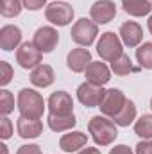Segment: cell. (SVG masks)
<instances>
[{
  "label": "cell",
  "mask_w": 152,
  "mask_h": 154,
  "mask_svg": "<svg viewBox=\"0 0 152 154\" xmlns=\"http://www.w3.org/2000/svg\"><path fill=\"white\" fill-rule=\"evenodd\" d=\"M88 131L91 134V138L95 140L97 145L100 147H106V145H111L116 136H118V129H116V124L113 120H109V116H93L88 124Z\"/></svg>",
  "instance_id": "cell-1"
},
{
  "label": "cell",
  "mask_w": 152,
  "mask_h": 154,
  "mask_svg": "<svg viewBox=\"0 0 152 154\" xmlns=\"http://www.w3.org/2000/svg\"><path fill=\"white\" fill-rule=\"evenodd\" d=\"M18 111H20V116L41 118L45 111V100L36 90L22 88L18 91Z\"/></svg>",
  "instance_id": "cell-2"
},
{
  "label": "cell",
  "mask_w": 152,
  "mask_h": 154,
  "mask_svg": "<svg viewBox=\"0 0 152 154\" xmlns=\"http://www.w3.org/2000/svg\"><path fill=\"white\" fill-rule=\"evenodd\" d=\"M99 34V27L93 20H86V18H81L77 20L72 27V32H70V38L74 43L81 45V47H90L95 38Z\"/></svg>",
  "instance_id": "cell-3"
},
{
  "label": "cell",
  "mask_w": 152,
  "mask_h": 154,
  "mask_svg": "<svg viewBox=\"0 0 152 154\" xmlns=\"http://www.w3.org/2000/svg\"><path fill=\"white\" fill-rule=\"evenodd\" d=\"M97 52L104 61H109V63L114 61L116 57H120L123 54V47H122L120 36L111 32V31L104 32L99 39V43H97Z\"/></svg>",
  "instance_id": "cell-4"
},
{
  "label": "cell",
  "mask_w": 152,
  "mask_h": 154,
  "mask_svg": "<svg viewBox=\"0 0 152 154\" xmlns=\"http://www.w3.org/2000/svg\"><path fill=\"white\" fill-rule=\"evenodd\" d=\"M45 18L50 23L57 25V27H66L74 20V7L70 4H66V2H57L56 0V2H52V4L47 5Z\"/></svg>",
  "instance_id": "cell-5"
},
{
  "label": "cell",
  "mask_w": 152,
  "mask_h": 154,
  "mask_svg": "<svg viewBox=\"0 0 152 154\" xmlns=\"http://www.w3.org/2000/svg\"><path fill=\"white\" fill-rule=\"evenodd\" d=\"M125 102H127V97L123 95L122 90L109 88V90H106V93H104L102 102L99 104V108H100V113L104 116L114 118V116L122 111V108L125 106Z\"/></svg>",
  "instance_id": "cell-6"
},
{
  "label": "cell",
  "mask_w": 152,
  "mask_h": 154,
  "mask_svg": "<svg viewBox=\"0 0 152 154\" xmlns=\"http://www.w3.org/2000/svg\"><path fill=\"white\" fill-rule=\"evenodd\" d=\"M43 52L34 43H22L16 50V63L25 70H34L38 65H41Z\"/></svg>",
  "instance_id": "cell-7"
},
{
  "label": "cell",
  "mask_w": 152,
  "mask_h": 154,
  "mask_svg": "<svg viewBox=\"0 0 152 154\" xmlns=\"http://www.w3.org/2000/svg\"><path fill=\"white\" fill-rule=\"evenodd\" d=\"M106 90H102V86H97V84H91V82H82L79 88H77V99L82 106L86 108H99V104L102 102V97H104Z\"/></svg>",
  "instance_id": "cell-8"
},
{
  "label": "cell",
  "mask_w": 152,
  "mask_h": 154,
  "mask_svg": "<svg viewBox=\"0 0 152 154\" xmlns=\"http://www.w3.org/2000/svg\"><path fill=\"white\" fill-rule=\"evenodd\" d=\"M47 106H48V115H72L74 113V100L63 90L54 91L48 97Z\"/></svg>",
  "instance_id": "cell-9"
},
{
  "label": "cell",
  "mask_w": 152,
  "mask_h": 154,
  "mask_svg": "<svg viewBox=\"0 0 152 154\" xmlns=\"http://www.w3.org/2000/svg\"><path fill=\"white\" fill-rule=\"evenodd\" d=\"M32 43L38 47L43 54H50L57 47V43H59V34H57V31L54 27L43 25V27H39L38 31L34 32Z\"/></svg>",
  "instance_id": "cell-10"
},
{
  "label": "cell",
  "mask_w": 152,
  "mask_h": 154,
  "mask_svg": "<svg viewBox=\"0 0 152 154\" xmlns=\"http://www.w3.org/2000/svg\"><path fill=\"white\" fill-rule=\"evenodd\" d=\"M90 16H91V20L97 25L99 23L100 25L102 23H109L114 16H116V5H114L113 0H99V2H95L91 5Z\"/></svg>",
  "instance_id": "cell-11"
},
{
  "label": "cell",
  "mask_w": 152,
  "mask_h": 154,
  "mask_svg": "<svg viewBox=\"0 0 152 154\" xmlns=\"http://www.w3.org/2000/svg\"><path fill=\"white\" fill-rule=\"evenodd\" d=\"M118 34H120V39H122L123 45H127L129 48H134L143 39V29L136 22H125V23L120 25V32Z\"/></svg>",
  "instance_id": "cell-12"
},
{
  "label": "cell",
  "mask_w": 152,
  "mask_h": 154,
  "mask_svg": "<svg viewBox=\"0 0 152 154\" xmlns=\"http://www.w3.org/2000/svg\"><path fill=\"white\" fill-rule=\"evenodd\" d=\"M84 74H86V81L88 82L97 84V86H104L111 79V70L100 61H91L88 65V68L84 70Z\"/></svg>",
  "instance_id": "cell-13"
},
{
  "label": "cell",
  "mask_w": 152,
  "mask_h": 154,
  "mask_svg": "<svg viewBox=\"0 0 152 154\" xmlns=\"http://www.w3.org/2000/svg\"><path fill=\"white\" fill-rule=\"evenodd\" d=\"M90 63H91V54L88 48H74L66 56V66L75 74L84 72Z\"/></svg>",
  "instance_id": "cell-14"
},
{
  "label": "cell",
  "mask_w": 152,
  "mask_h": 154,
  "mask_svg": "<svg viewBox=\"0 0 152 154\" xmlns=\"http://www.w3.org/2000/svg\"><path fill=\"white\" fill-rule=\"evenodd\" d=\"M22 43V31L16 25H4L0 29V48L2 50H13L18 48Z\"/></svg>",
  "instance_id": "cell-15"
},
{
  "label": "cell",
  "mask_w": 152,
  "mask_h": 154,
  "mask_svg": "<svg viewBox=\"0 0 152 154\" xmlns=\"http://www.w3.org/2000/svg\"><path fill=\"white\" fill-rule=\"evenodd\" d=\"M16 131L22 138H38L43 131V124L39 118H27L20 116L16 122Z\"/></svg>",
  "instance_id": "cell-16"
},
{
  "label": "cell",
  "mask_w": 152,
  "mask_h": 154,
  "mask_svg": "<svg viewBox=\"0 0 152 154\" xmlns=\"http://www.w3.org/2000/svg\"><path fill=\"white\" fill-rule=\"evenodd\" d=\"M54 81H56V74H54V68L50 65L41 63L31 72V82L36 88H48Z\"/></svg>",
  "instance_id": "cell-17"
},
{
  "label": "cell",
  "mask_w": 152,
  "mask_h": 154,
  "mask_svg": "<svg viewBox=\"0 0 152 154\" xmlns=\"http://www.w3.org/2000/svg\"><path fill=\"white\" fill-rule=\"evenodd\" d=\"M86 142H88V136L84 133H81V131H70V133H66V134L61 136L59 147L65 152H75L77 149H82L86 145Z\"/></svg>",
  "instance_id": "cell-18"
},
{
  "label": "cell",
  "mask_w": 152,
  "mask_h": 154,
  "mask_svg": "<svg viewBox=\"0 0 152 154\" xmlns=\"http://www.w3.org/2000/svg\"><path fill=\"white\" fill-rule=\"evenodd\" d=\"M48 127L54 133H63V131H70L72 127H75L77 118L75 115H48Z\"/></svg>",
  "instance_id": "cell-19"
},
{
  "label": "cell",
  "mask_w": 152,
  "mask_h": 154,
  "mask_svg": "<svg viewBox=\"0 0 152 154\" xmlns=\"http://www.w3.org/2000/svg\"><path fill=\"white\" fill-rule=\"evenodd\" d=\"M122 7L131 16H145L152 11L150 0H122Z\"/></svg>",
  "instance_id": "cell-20"
},
{
  "label": "cell",
  "mask_w": 152,
  "mask_h": 154,
  "mask_svg": "<svg viewBox=\"0 0 152 154\" xmlns=\"http://www.w3.org/2000/svg\"><path fill=\"white\" fill-rule=\"evenodd\" d=\"M111 70H113L114 75L118 77H123V75H129V74H134L138 72L140 68H136L131 61V57L127 54H122L120 57H116L114 61H111Z\"/></svg>",
  "instance_id": "cell-21"
},
{
  "label": "cell",
  "mask_w": 152,
  "mask_h": 154,
  "mask_svg": "<svg viewBox=\"0 0 152 154\" xmlns=\"http://www.w3.org/2000/svg\"><path fill=\"white\" fill-rule=\"evenodd\" d=\"M111 120H113L116 125H120V127H127L129 124H132L136 120V106H134V102L127 99V102L122 108V111L114 116V118H111Z\"/></svg>",
  "instance_id": "cell-22"
},
{
  "label": "cell",
  "mask_w": 152,
  "mask_h": 154,
  "mask_svg": "<svg viewBox=\"0 0 152 154\" xmlns=\"http://www.w3.org/2000/svg\"><path fill=\"white\" fill-rule=\"evenodd\" d=\"M134 133L143 138V140H150L152 138V115H141L134 122Z\"/></svg>",
  "instance_id": "cell-23"
},
{
  "label": "cell",
  "mask_w": 152,
  "mask_h": 154,
  "mask_svg": "<svg viewBox=\"0 0 152 154\" xmlns=\"http://www.w3.org/2000/svg\"><path fill=\"white\" fill-rule=\"evenodd\" d=\"M136 59L141 68L152 70V41H145L136 48Z\"/></svg>",
  "instance_id": "cell-24"
},
{
  "label": "cell",
  "mask_w": 152,
  "mask_h": 154,
  "mask_svg": "<svg viewBox=\"0 0 152 154\" xmlns=\"http://www.w3.org/2000/svg\"><path fill=\"white\" fill-rule=\"evenodd\" d=\"M22 0H0V14L5 18H14L22 13Z\"/></svg>",
  "instance_id": "cell-25"
},
{
  "label": "cell",
  "mask_w": 152,
  "mask_h": 154,
  "mask_svg": "<svg viewBox=\"0 0 152 154\" xmlns=\"http://www.w3.org/2000/svg\"><path fill=\"white\" fill-rule=\"evenodd\" d=\"M14 111V97L11 91L7 90H2L0 91V115L7 116L9 113Z\"/></svg>",
  "instance_id": "cell-26"
},
{
  "label": "cell",
  "mask_w": 152,
  "mask_h": 154,
  "mask_svg": "<svg viewBox=\"0 0 152 154\" xmlns=\"http://www.w3.org/2000/svg\"><path fill=\"white\" fill-rule=\"evenodd\" d=\"M13 79V68L7 61H0V84L7 86Z\"/></svg>",
  "instance_id": "cell-27"
},
{
  "label": "cell",
  "mask_w": 152,
  "mask_h": 154,
  "mask_svg": "<svg viewBox=\"0 0 152 154\" xmlns=\"http://www.w3.org/2000/svg\"><path fill=\"white\" fill-rule=\"evenodd\" d=\"M11 134H13V124L7 116H2V120H0V138L7 140V138H11Z\"/></svg>",
  "instance_id": "cell-28"
},
{
  "label": "cell",
  "mask_w": 152,
  "mask_h": 154,
  "mask_svg": "<svg viewBox=\"0 0 152 154\" xmlns=\"http://www.w3.org/2000/svg\"><path fill=\"white\" fill-rule=\"evenodd\" d=\"M22 4L29 11H38L43 5H47V0H22Z\"/></svg>",
  "instance_id": "cell-29"
},
{
  "label": "cell",
  "mask_w": 152,
  "mask_h": 154,
  "mask_svg": "<svg viewBox=\"0 0 152 154\" xmlns=\"http://www.w3.org/2000/svg\"><path fill=\"white\" fill-rule=\"evenodd\" d=\"M16 154H43V151H41L39 145L29 143V145H22V147L16 151Z\"/></svg>",
  "instance_id": "cell-30"
},
{
  "label": "cell",
  "mask_w": 152,
  "mask_h": 154,
  "mask_svg": "<svg viewBox=\"0 0 152 154\" xmlns=\"http://www.w3.org/2000/svg\"><path fill=\"white\" fill-rule=\"evenodd\" d=\"M136 154H152V140H143L136 145Z\"/></svg>",
  "instance_id": "cell-31"
},
{
  "label": "cell",
  "mask_w": 152,
  "mask_h": 154,
  "mask_svg": "<svg viewBox=\"0 0 152 154\" xmlns=\"http://www.w3.org/2000/svg\"><path fill=\"white\" fill-rule=\"evenodd\" d=\"M109 154H134L127 145H114L113 149L109 151Z\"/></svg>",
  "instance_id": "cell-32"
},
{
  "label": "cell",
  "mask_w": 152,
  "mask_h": 154,
  "mask_svg": "<svg viewBox=\"0 0 152 154\" xmlns=\"http://www.w3.org/2000/svg\"><path fill=\"white\" fill-rule=\"evenodd\" d=\"M77 154H100V151L95 149V147H86V149H82L81 152H77Z\"/></svg>",
  "instance_id": "cell-33"
},
{
  "label": "cell",
  "mask_w": 152,
  "mask_h": 154,
  "mask_svg": "<svg viewBox=\"0 0 152 154\" xmlns=\"http://www.w3.org/2000/svg\"><path fill=\"white\" fill-rule=\"evenodd\" d=\"M147 27H149V31H150V34H152V14H150V18H149V22H147Z\"/></svg>",
  "instance_id": "cell-34"
},
{
  "label": "cell",
  "mask_w": 152,
  "mask_h": 154,
  "mask_svg": "<svg viewBox=\"0 0 152 154\" xmlns=\"http://www.w3.org/2000/svg\"><path fill=\"white\" fill-rule=\"evenodd\" d=\"M150 108H152V99H150Z\"/></svg>",
  "instance_id": "cell-35"
},
{
  "label": "cell",
  "mask_w": 152,
  "mask_h": 154,
  "mask_svg": "<svg viewBox=\"0 0 152 154\" xmlns=\"http://www.w3.org/2000/svg\"><path fill=\"white\" fill-rule=\"evenodd\" d=\"M150 2H152V0H150Z\"/></svg>",
  "instance_id": "cell-36"
}]
</instances>
